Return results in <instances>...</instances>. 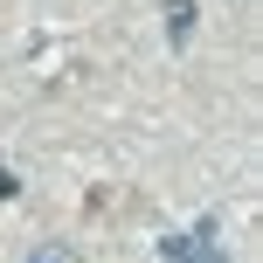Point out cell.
Instances as JSON below:
<instances>
[{
    "mask_svg": "<svg viewBox=\"0 0 263 263\" xmlns=\"http://www.w3.org/2000/svg\"><path fill=\"white\" fill-rule=\"evenodd\" d=\"M159 263H229V256H222V222L208 215V222L166 236V242H159Z\"/></svg>",
    "mask_w": 263,
    "mask_h": 263,
    "instance_id": "cell-1",
    "label": "cell"
},
{
    "mask_svg": "<svg viewBox=\"0 0 263 263\" xmlns=\"http://www.w3.org/2000/svg\"><path fill=\"white\" fill-rule=\"evenodd\" d=\"M194 14H201V0H166V42L194 35Z\"/></svg>",
    "mask_w": 263,
    "mask_h": 263,
    "instance_id": "cell-2",
    "label": "cell"
},
{
    "mask_svg": "<svg viewBox=\"0 0 263 263\" xmlns=\"http://www.w3.org/2000/svg\"><path fill=\"white\" fill-rule=\"evenodd\" d=\"M28 263H77V250H63V242H42V250L28 256Z\"/></svg>",
    "mask_w": 263,
    "mask_h": 263,
    "instance_id": "cell-3",
    "label": "cell"
},
{
    "mask_svg": "<svg viewBox=\"0 0 263 263\" xmlns=\"http://www.w3.org/2000/svg\"><path fill=\"white\" fill-rule=\"evenodd\" d=\"M14 194H21V180H14V166L0 159V201H14Z\"/></svg>",
    "mask_w": 263,
    "mask_h": 263,
    "instance_id": "cell-4",
    "label": "cell"
}]
</instances>
